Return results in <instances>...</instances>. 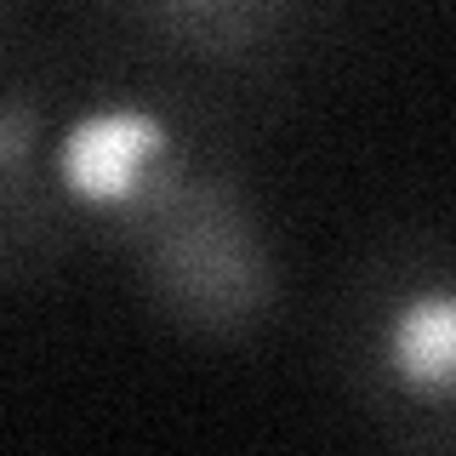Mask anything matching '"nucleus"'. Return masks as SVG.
Returning a JSON list of instances; mask_svg holds the SVG:
<instances>
[{"mask_svg": "<svg viewBox=\"0 0 456 456\" xmlns=\"http://www.w3.org/2000/svg\"><path fill=\"white\" fill-rule=\"evenodd\" d=\"M46 189L69 251H97L171 337L240 348L280 325V240L223 92L132 57L63 80Z\"/></svg>", "mask_w": 456, "mask_h": 456, "instance_id": "obj_1", "label": "nucleus"}, {"mask_svg": "<svg viewBox=\"0 0 456 456\" xmlns=\"http://www.w3.org/2000/svg\"><path fill=\"white\" fill-rule=\"evenodd\" d=\"M325 365L337 394L394 451H456V234L394 228L348 268Z\"/></svg>", "mask_w": 456, "mask_h": 456, "instance_id": "obj_2", "label": "nucleus"}, {"mask_svg": "<svg viewBox=\"0 0 456 456\" xmlns=\"http://www.w3.org/2000/svg\"><path fill=\"white\" fill-rule=\"evenodd\" d=\"M75 12L132 63L246 92L303 57L331 0H75Z\"/></svg>", "mask_w": 456, "mask_h": 456, "instance_id": "obj_3", "label": "nucleus"}, {"mask_svg": "<svg viewBox=\"0 0 456 456\" xmlns=\"http://www.w3.org/2000/svg\"><path fill=\"white\" fill-rule=\"evenodd\" d=\"M57 75L52 52H35L23 35V6H6V46H0V285L28 291L69 263L63 223L46 189V142L57 114Z\"/></svg>", "mask_w": 456, "mask_h": 456, "instance_id": "obj_4", "label": "nucleus"}]
</instances>
